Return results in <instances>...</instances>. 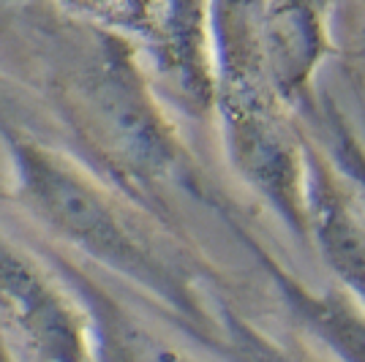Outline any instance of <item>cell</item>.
I'll list each match as a JSON object with an SVG mask.
<instances>
[{
    "label": "cell",
    "mask_w": 365,
    "mask_h": 362,
    "mask_svg": "<svg viewBox=\"0 0 365 362\" xmlns=\"http://www.w3.org/2000/svg\"><path fill=\"white\" fill-rule=\"evenodd\" d=\"M31 245L79 302L88 321L93 362H199L109 291L91 264L46 240H33Z\"/></svg>",
    "instance_id": "cell-2"
},
{
    "label": "cell",
    "mask_w": 365,
    "mask_h": 362,
    "mask_svg": "<svg viewBox=\"0 0 365 362\" xmlns=\"http://www.w3.org/2000/svg\"><path fill=\"white\" fill-rule=\"evenodd\" d=\"M0 332L31 362H93L76 297L33 248L0 229Z\"/></svg>",
    "instance_id": "cell-1"
}]
</instances>
